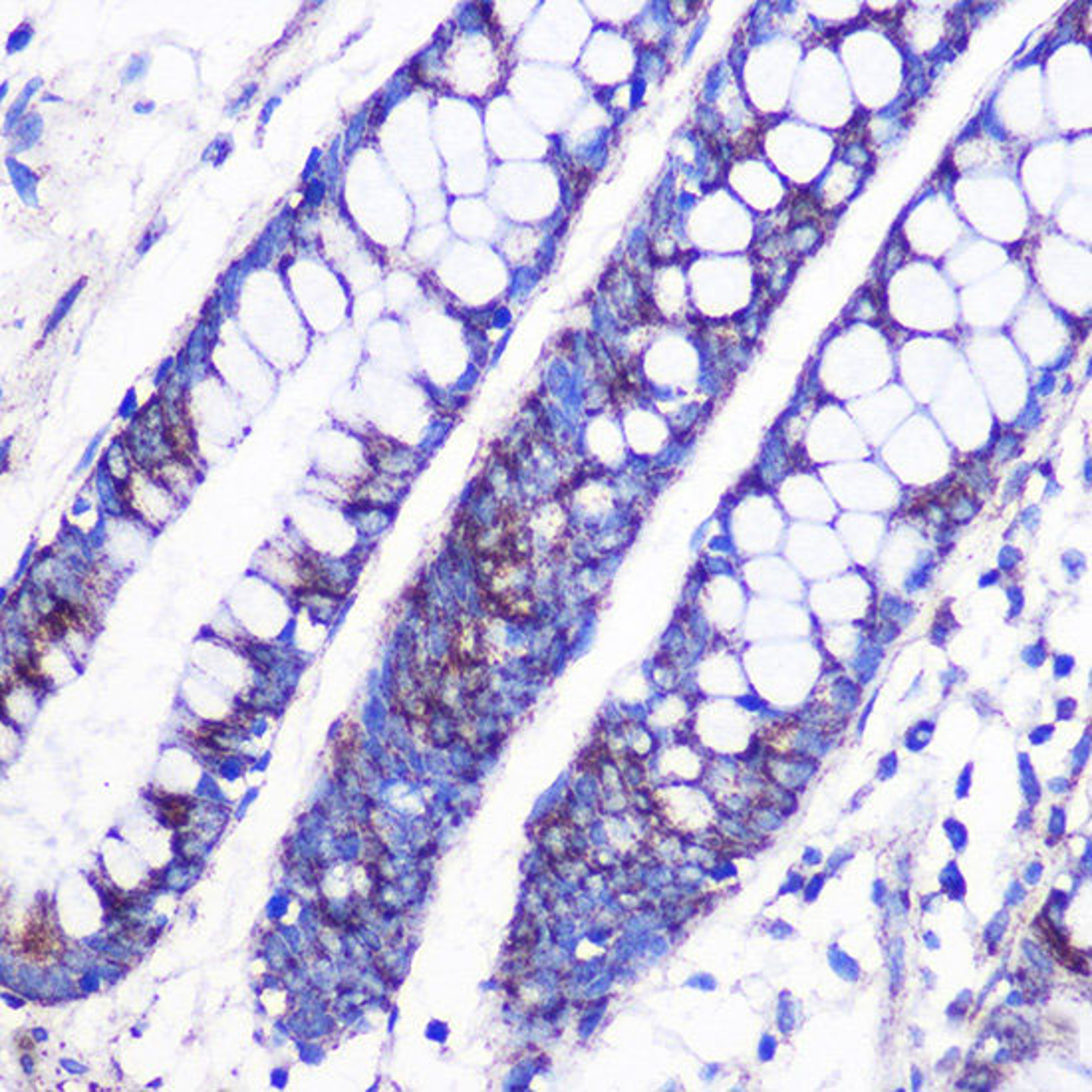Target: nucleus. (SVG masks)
I'll return each mask as SVG.
<instances>
[{
	"mask_svg": "<svg viewBox=\"0 0 1092 1092\" xmlns=\"http://www.w3.org/2000/svg\"><path fill=\"white\" fill-rule=\"evenodd\" d=\"M761 140H763V133H761V130H759V127H753V130L745 131V133H743L741 140L737 141L735 155H737V157H747V155L757 153L759 147H761Z\"/></svg>",
	"mask_w": 1092,
	"mask_h": 1092,
	"instance_id": "6",
	"label": "nucleus"
},
{
	"mask_svg": "<svg viewBox=\"0 0 1092 1092\" xmlns=\"http://www.w3.org/2000/svg\"><path fill=\"white\" fill-rule=\"evenodd\" d=\"M16 956L36 967L56 966L66 953L64 935L48 900L38 902L13 938Z\"/></svg>",
	"mask_w": 1092,
	"mask_h": 1092,
	"instance_id": "1",
	"label": "nucleus"
},
{
	"mask_svg": "<svg viewBox=\"0 0 1092 1092\" xmlns=\"http://www.w3.org/2000/svg\"><path fill=\"white\" fill-rule=\"evenodd\" d=\"M295 576L292 596L302 604H338L346 594V589L332 578L322 561L312 552H301L295 558Z\"/></svg>",
	"mask_w": 1092,
	"mask_h": 1092,
	"instance_id": "2",
	"label": "nucleus"
},
{
	"mask_svg": "<svg viewBox=\"0 0 1092 1092\" xmlns=\"http://www.w3.org/2000/svg\"><path fill=\"white\" fill-rule=\"evenodd\" d=\"M592 181V171L589 168H576L570 175V187H573V193L576 197L584 195V191L589 189Z\"/></svg>",
	"mask_w": 1092,
	"mask_h": 1092,
	"instance_id": "7",
	"label": "nucleus"
},
{
	"mask_svg": "<svg viewBox=\"0 0 1092 1092\" xmlns=\"http://www.w3.org/2000/svg\"><path fill=\"white\" fill-rule=\"evenodd\" d=\"M163 820L173 828H181L189 823L191 805L181 796H165L162 801Z\"/></svg>",
	"mask_w": 1092,
	"mask_h": 1092,
	"instance_id": "5",
	"label": "nucleus"
},
{
	"mask_svg": "<svg viewBox=\"0 0 1092 1092\" xmlns=\"http://www.w3.org/2000/svg\"><path fill=\"white\" fill-rule=\"evenodd\" d=\"M38 652H30L24 653V656L16 658L14 662V669H13V678L16 681H24L26 685L35 687V690H44L46 687V675L40 669V662H38Z\"/></svg>",
	"mask_w": 1092,
	"mask_h": 1092,
	"instance_id": "4",
	"label": "nucleus"
},
{
	"mask_svg": "<svg viewBox=\"0 0 1092 1092\" xmlns=\"http://www.w3.org/2000/svg\"><path fill=\"white\" fill-rule=\"evenodd\" d=\"M96 630V614L92 612L86 604L74 600H58L48 614L38 620L32 631V642L36 646H44L48 642L60 640L68 631H93Z\"/></svg>",
	"mask_w": 1092,
	"mask_h": 1092,
	"instance_id": "3",
	"label": "nucleus"
}]
</instances>
